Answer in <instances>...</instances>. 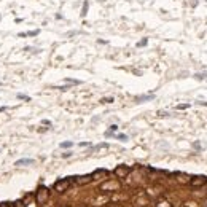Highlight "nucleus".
<instances>
[{
  "label": "nucleus",
  "instance_id": "obj_7",
  "mask_svg": "<svg viewBox=\"0 0 207 207\" xmlns=\"http://www.w3.org/2000/svg\"><path fill=\"white\" fill-rule=\"evenodd\" d=\"M150 99H153V94H150V96H139V97H135V100H137V102H143V100H150Z\"/></svg>",
  "mask_w": 207,
  "mask_h": 207
},
{
  "label": "nucleus",
  "instance_id": "obj_16",
  "mask_svg": "<svg viewBox=\"0 0 207 207\" xmlns=\"http://www.w3.org/2000/svg\"><path fill=\"white\" fill-rule=\"evenodd\" d=\"M5 108H7V107H0V112H3V110H5Z\"/></svg>",
  "mask_w": 207,
  "mask_h": 207
},
{
  "label": "nucleus",
  "instance_id": "obj_10",
  "mask_svg": "<svg viewBox=\"0 0 207 207\" xmlns=\"http://www.w3.org/2000/svg\"><path fill=\"white\" fill-rule=\"evenodd\" d=\"M147 45V38H143V40H140L139 43H137V46H145Z\"/></svg>",
  "mask_w": 207,
  "mask_h": 207
},
{
  "label": "nucleus",
  "instance_id": "obj_15",
  "mask_svg": "<svg viewBox=\"0 0 207 207\" xmlns=\"http://www.w3.org/2000/svg\"><path fill=\"white\" fill-rule=\"evenodd\" d=\"M118 129V126H115V124H113V126H110V131H116Z\"/></svg>",
  "mask_w": 207,
  "mask_h": 207
},
{
  "label": "nucleus",
  "instance_id": "obj_4",
  "mask_svg": "<svg viewBox=\"0 0 207 207\" xmlns=\"http://www.w3.org/2000/svg\"><path fill=\"white\" fill-rule=\"evenodd\" d=\"M37 198H38V201L41 202L45 198H46V188H40L38 190V193H37Z\"/></svg>",
  "mask_w": 207,
  "mask_h": 207
},
{
  "label": "nucleus",
  "instance_id": "obj_8",
  "mask_svg": "<svg viewBox=\"0 0 207 207\" xmlns=\"http://www.w3.org/2000/svg\"><path fill=\"white\" fill-rule=\"evenodd\" d=\"M72 145H73V142H62L61 148H69V147H72Z\"/></svg>",
  "mask_w": 207,
  "mask_h": 207
},
{
  "label": "nucleus",
  "instance_id": "obj_9",
  "mask_svg": "<svg viewBox=\"0 0 207 207\" xmlns=\"http://www.w3.org/2000/svg\"><path fill=\"white\" fill-rule=\"evenodd\" d=\"M86 11H88V2H85V5H83V10H81V16H86Z\"/></svg>",
  "mask_w": 207,
  "mask_h": 207
},
{
  "label": "nucleus",
  "instance_id": "obj_14",
  "mask_svg": "<svg viewBox=\"0 0 207 207\" xmlns=\"http://www.w3.org/2000/svg\"><path fill=\"white\" fill-rule=\"evenodd\" d=\"M190 105H188V104H185V105H178V108H188Z\"/></svg>",
  "mask_w": 207,
  "mask_h": 207
},
{
  "label": "nucleus",
  "instance_id": "obj_12",
  "mask_svg": "<svg viewBox=\"0 0 207 207\" xmlns=\"http://www.w3.org/2000/svg\"><path fill=\"white\" fill-rule=\"evenodd\" d=\"M102 102H104V104H110V102H113V97H108V99H102Z\"/></svg>",
  "mask_w": 207,
  "mask_h": 207
},
{
  "label": "nucleus",
  "instance_id": "obj_17",
  "mask_svg": "<svg viewBox=\"0 0 207 207\" xmlns=\"http://www.w3.org/2000/svg\"><path fill=\"white\" fill-rule=\"evenodd\" d=\"M0 85H2V81H0Z\"/></svg>",
  "mask_w": 207,
  "mask_h": 207
},
{
  "label": "nucleus",
  "instance_id": "obj_2",
  "mask_svg": "<svg viewBox=\"0 0 207 207\" xmlns=\"http://www.w3.org/2000/svg\"><path fill=\"white\" fill-rule=\"evenodd\" d=\"M129 167H128V166H118V167L115 169V174L118 175V177H126L128 174H129Z\"/></svg>",
  "mask_w": 207,
  "mask_h": 207
},
{
  "label": "nucleus",
  "instance_id": "obj_3",
  "mask_svg": "<svg viewBox=\"0 0 207 207\" xmlns=\"http://www.w3.org/2000/svg\"><path fill=\"white\" fill-rule=\"evenodd\" d=\"M205 182H207L205 177H193V178H191V186H201V185H204Z\"/></svg>",
  "mask_w": 207,
  "mask_h": 207
},
{
  "label": "nucleus",
  "instance_id": "obj_5",
  "mask_svg": "<svg viewBox=\"0 0 207 207\" xmlns=\"http://www.w3.org/2000/svg\"><path fill=\"white\" fill-rule=\"evenodd\" d=\"M38 34H40V30L37 29V30H30V32H23V34H19V37H35Z\"/></svg>",
  "mask_w": 207,
  "mask_h": 207
},
{
  "label": "nucleus",
  "instance_id": "obj_6",
  "mask_svg": "<svg viewBox=\"0 0 207 207\" xmlns=\"http://www.w3.org/2000/svg\"><path fill=\"white\" fill-rule=\"evenodd\" d=\"M34 159H29V158H24V159H18L16 161V166H24V164H32Z\"/></svg>",
  "mask_w": 207,
  "mask_h": 207
},
{
  "label": "nucleus",
  "instance_id": "obj_11",
  "mask_svg": "<svg viewBox=\"0 0 207 207\" xmlns=\"http://www.w3.org/2000/svg\"><path fill=\"white\" fill-rule=\"evenodd\" d=\"M18 99H23V100H29V97H27V96H24V94H18Z\"/></svg>",
  "mask_w": 207,
  "mask_h": 207
},
{
  "label": "nucleus",
  "instance_id": "obj_1",
  "mask_svg": "<svg viewBox=\"0 0 207 207\" xmlns=\"http://www.w3.org/2000/svg\"><path fill=\"white\" fill-rule=\"evenodd\" d=\"M69 185H70V177L69 178H64V180H59V182H56L54 183V190H57V191H66L67 188H69Z\"/></svg>",
  "mask_w": 207,
  "mask_h": 207
},
{
  "label": "nucleus",
  "instance_id": "obj_13",
  "mask_svg": "<svg viewBox=\"0 0 207 207\" xmlns=\"http://www.w3.org/2000/svg\"><path fill=\"white\" fill-rule=\"evenodd\" d=\"M14 207H24L23 202H14Z\"/></svg>",
  "mask_w": 207,
  "mask_h": 207
}]
</instances>
